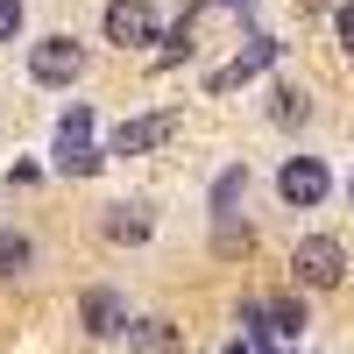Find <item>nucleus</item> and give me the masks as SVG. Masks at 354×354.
Listing matches in <instances>:
<instances>
[{"mask_svg":"<svg viewBox=\"0 0 354 354\" xmlns=\"http://www.w3.org/2000/svg\"><path fill=\"white\" fill-rule=\"evenodd\" d=\"M100 36L113 50H149V43H163V8L156 0H106Z\"/></svg>","mask_w":354,"mask_h":354,"instance_id":"obj_1","label":"nucleus"},{"mask_svg":"<svg viewBox=\"0 0 354 354\" xmlns=\"http://www.w3.org/2000/svg\"><path fill=\"white\" fill-rule=\"evenodd\" d=\"M28 78L50 85V93H57V85H78V78H85V43L64 36V28L36 36V43H28Z\"/></svg>","mask_w":354,"mask_h":354,"instance_id":"obj_2","label":"nucleus"},{"mask_svg":"<svg viewBox=\"0 0 354 354\" xmlns=\"http://www.w3.org/2000/svg\"><path fill=\"white\" fill-rule=\"evenodd\" d=\"M50 163L64 170V177H93L106 156L93 149V106H64V121H57V149H50Z\"/></svg>","mask_w":354,"mask_h":354,"instance_id":"obj_3","label":"nucleus"},{"mask_svg":"<svg viewBox=\"0 0 354 354\" xmlns=\"http://www.w3.org/2000/svg\"><path fill=\"white\" fill-rule=\"evenodd\" d=\"M326 192H333L326 156H283V170H277V198L290 205V213H312V205H326Z\"/></svg>","mask_w":354,"mask_h":354,"instance_id":"obj_4","label":"nucleus"},{"mask_svg":"<svg viewBox=\"0 0 354 354\" xmlns=\"http://www.w3.org/2000/svg\"><path fill=\"white\" fill-rule=\"evenodd\" d=\"M290 277H298L305 290H333L347 277V248L333 241V234H305V241L290 248Z\"/></svg>","mask_w":354,"mask_h":354,"instance_id":"obj_5","label":"nucleus"},{"mask_svg":"<svg viewBox=\"0 0 354 354\" xmlns=\"http://www.w3.org/2000/svg\"><path fill=\"white\" fill-rule=\"evenodd\" d=\"M78 326H85V340H128L135 312L113 283H93V290H78Z\"/></svg>","mask_w":354,"mask_h":354,"instance_id":"obj_6","label":"nucleus"},{"mask_svg":"<svg viewBox=\"0 0 354 354\" xmlns=\"http://www.w3.org/2000/svg\"><path fill=\"white\" fill-rule=\"evenodd\" d=\"M100 234L113 248H142V241H156V205H142V198H113L106 213H100Z\"/></svg>","mask_w":354,"mask_h":354,"instance_id":"obj_7","label":"nucleus"},{"mask_svg":"<svg viewBox=\"0 0 354 354\" xmlns=\"http://www.w3.org/2000/svg\"><path fill=\"white\" fill-rule=\"evenodd\" d=\"M170 128H177L170 113H135V121H121V128H113V142H106V149H113V156H149Z\"/></svg>","mask_w":354,"mask_h":354,"instance_id":"obj_8","label":"nucleus"},{"mask_svg":"<svg viewBox=\"0 0 354 354\" xmlns=\"http://www.w3.org/2000/svg\"><path fill=\"white\" fill-rule=\"evenodd\" d=\"M43 262V248H36V234H21V227H0V283H15V277H28Z\"/></svg>","mask_w":354,"mask_h":354,"instance_id":"obj_9","label":"nucleus"},{"mask_svg":"<svg viewBox=\"0 0 354 354\" xmlns=\"http://www.w3.org/2000/svg\"><path fill=\"white\" fill-rule=\"evenodd\" d=\"M270 57H277V43H270V36H255L241 57H234V64H220V71L205 78V85H213V93H234V85H241V78H255L262 64H270Z\"/></svg>","mask_w":354,"mask_h":354,"instance_id":"obj_10","label":"nucleus"},{"mask_svg":"<svg viewBox=\"0 0 354 354\" xmlns=\"http://www.w3.org/2000/svg\"><path fill=\"white\" fill-rule=\"evenodd\" d=\"M128 354H177V326H170V319H135V326H128Z\"/></svg>","mask_w":354,"mask_h":354,"instance_id":"obj_11","label":"nucleus"},{"mask_svg":"<svg viewBox=\"0 0 354 354\" xmlns=\"http://www.w3.org/2000/svg\"><path fill=\"white\" fill-rule=\"evenodd\" d=\"M262 319H270V333H298L305 326V305L298 298H277V305H262ZM262 319H255V326H262Z\"/></svg>","mask_w":354,"mask_h":354,"instance_id":"obj_12","label":"nucleus"},{"mask_svg":"<svg viewBox=\"0 0 354 354\" xmlns=\"http://www.w3.org/2000/svg\"><path fill=\"white\" fill-rule=\"evenodd\" d=\"M241 192H248V170H227L220 185H213V213H220V220H234V205H241Z\"/></svg>","mask_w":354,"mask_h":354,"instance_id":"obj_13","label":"nucleus"},{"mask_svg":"<svg viewBox=\"0 0 354 354\" xmlns=\"http://www.w3.org/2000/svg\"><path fill=\"white\" fill-rule=\"evenodd\" d=\"M270 113H277L283 128H290V121H305V93H298V85H283V93H270Z\"/></svg>","mask_w":354,"mask_h":354,"instance_id":"obj_14","label":"nucleus"},{"mask_svg":"<svg viewBox=\"0 0 354 354\" xmlns=\"http://www.w3.org/2000/svg\"><path fill=\"white\" fill-rule=\"evenodd\" d=\"M333 43L354 57V0H340V8H333Z\"/></svg>","mask_w":354,"mask_h":354,"instance_id":"obj_15","label":"nucleus"},{"mask_svg":"<svg viewBox=\"0 0 354 354\" xmlns=\"http://www.w3.org/2000/svg\"><path fill=\"white\" fill-rule=\"evenodd\" d=\"M21 21H28V15H21V0H0V43H15V36H21Z\"/></svg>","mask_w":354,"mask_h":354,"instance_id":"obj_16","label":"nucleus"},{"mask_svg":"<svg viewBox=\"0 0 354 354\" xmlns=\"http://www.w3.org/2000/svg\"><path fill=\"white\" fill-rule=\"evenodd\" d=\"M227 354H248V347H227Z\"/></svg>","mask_w":354,"mask_h":354,"instance_id":"obj_17","label":"nucleus"},{"mask_svg":"<svg viewBox=\"0 0 354 354\" xmlns=\"http://www.w3.org/2000/svg\"><path fill=\"white\" fill-rule=\"evenodd\" d=\"M347 198H354V177H347Z\"/></svg>","mask_w":354,"mask_h":354,"instance_id":"obj_18","label":"nucleus"}]
</instances>
